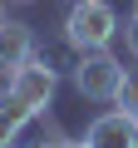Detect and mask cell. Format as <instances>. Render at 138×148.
I'll return each instance as SVG.
<instances>
[{
	"label": "cell",
	"mask_w": 138,
	"mask_h": 148,
	"mask_svg": "<svg viewBox=\"0 0 138 148\" xmlns=\"http://www.w3.org/2000/svg\"><path fill=\"white\" fill-rule=\"evenodd\" d=\"M118 35V10L109 0H74L64 15V45L84 54V49H109Z\"/></svg>",
	"instance_id": "6da1fadb"
},
{
	"label": "cell",
	"mask_w": 138,
	"mask_h": 148,
	"mask_svg": "<svg viewBox=\"0 0 138 148\" xmlns=\"http://www.w3.org/2000/svg\"><path fill=\"white\" fill-rule=\"evenodd\" d=\"M118 79H123V64H118L109 49H84L79 64H74V89H79V99H89V104H113Z\"/></svg>",
	"instance_id": "7a4b0ae2"
},
{
	"label": "cell",
	"mask_w": 138,
	"mask_h": 148,
	"mask_svg": "<svg viewBox=\"0 0 138 148\" xmlns=\"http://www.w3.org/2000/svg\"><path fill=\"white\" fill-rule=\"evenodd\" d=\"M54 89H59V69H54L44 54H30L25 64L10 69V94L25 99L35 114H44V109L54 104Z\"/></svg>",
	"instance_id": "3957f363"
},
{
	"label": "cell",
	"mask_w": 138,
	"mask_h": 148,
	"mask_svg": "<svg viewBox=\"0 0 138 148\" xmlns=\"http://www.w3.org/2000/svg\"><path fill=\"white\" fill-rule=\"evenodd\" d=\"M84 148H133V114L109 109L84 128Z\"/></svg>",
	"instance_id": "277c9868"
},
{
	"label": "cell",
	"mask_w": 138,
	"mask_h": 148,
	"mask_svg": "<svg viewBox=\"0 0 138 148\" xmlns=\"http://www.w3.org/2000/svg\"><path fill=\"white\" fill-rule=\"evenodd\" d=\"M30 54H35V30H30L25 20H5V25H0V64L15 69V64H25Z\"/></svg>",
	"instance_id": "5b68a950"
},
{
	"label": "cell",
	"mask_w": 138,
	"mask_h": 148,
	"mask_svg": "<svg viewBox=\"0 0 138 148\" xmlns=\"http://www.w3.org/2000/svg\"><path fill=\"white\" fill-rule=\"evenodd\" d=\"M30 119H40V114H35L25 99H15V94H0V148H10Z\"/></svg>",
	"instance_id": "8992f818"
},
{
	"label": "cell",
	"mask_w": 138,
	"mask_h": 148,
	"mask_svg": "<svg viewBox=\"0 0 138 148\" xmlns=\"http://www.w3.org/2000/svg\"><path fill=\"white\" fill-rule=\"evenodd\" d=\"M113 104H118V109H128V114H138V64H133V69H123V79H118V94H113Z\"/></svg>",
	"instance_id": "52a82bcc"
},
{
	"label": "cell",
	"mask_w": 138,
	"mask_h": 148,
	"mask_svg": "<svg viewBox=\"0 0 138 148\" xmlns=\"http://www.w3.org/2000/svg\"><path fill=\"white\" fill-rule=\"evenodd\" d=\"M123 45H128V54L138 59V5H133V15H128V25H123Z\"/></svg>",
	"instance_id": "ba28073f"
},
{
	"label": "cell",
	"mask_w": 138,
	"mask_h": 148,
	"mask_svg": "<svg viewBox=\"0 0 138 148\" xmlns=\"http://www.w3.org/2000/svg\"><path fill=\"white\" fill-rule=\"evenodd\" d=\"M59 148H84V138H69V133H64V138H59Z\"/></svg>",
	"instance_id": "9c48e42d"
},
{
	"label": "cell",
	"mask_w": 138,
	"mask_h": 148,
	"mask_svg": "<svg viewBox=\"0 0 138 148\" xmlns=\"http://www.w3.org/2000/svg\"><path fill=\"white\" fill-rule=\"evenodd\" d=\"M30 148H59V143H54V138H40V143H30Z\"/></svg>",
	"instance_id": "30bf717a"
},
{
	"label": "cell",
	"mask_w": 138,
	"mask_h": 148,
	"mask_svg": "<svg viewBox=\"0 0 138 148\" xmlns=\"http://www.w3.org/2000/svg\"><path fill=\"white\" fill-rule=\"evenodd\" d=\"M133 148H138V114H133Z\"/></svg>",
	"instance_id": "8fae6325"
},
{
	"label": "cell",
	"mask_w": 138,
	"mask_h": 148,
	"mask_svg": "<svg viewBox=\"0 0 138 148\" xmlns=\"http://www.w3.org/2000/svg\"><path fill=\"white\" fill-rule=\"evenodd\" d=\"M0 25H5V0H0Z\"/></svg>",
	"instance_id": "7c38bea8"
},
{
	"label": "cell",
	"mask_w": 138,
	"mask_h": 148,
	"mask_svg": "<svg viewBox=\"0 0 138 148\" xmlns=\"http://www.w3.org/2000/svg\"><path fill=\"white\" fill-rule=\"evenodd\" d=\"M10 5H30V0H10Z\"/></svg>",
	"instance_id": "4fadbf2b"
}]
</instances>
